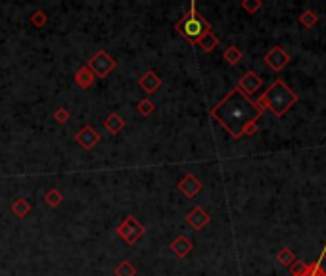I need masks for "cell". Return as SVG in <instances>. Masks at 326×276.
<instances>
[{
    "label": "cell",
    "instance_id": "cell-5",
    "mask_svg": "<svg viewBox=\"0 0 326 276\" xmlns=\"http://www.w3.org/2000/svg\"><path fill=\"white\" fill-rule=\"evenodd\" d=\"M115 59L111 58L108 52L104 50H100V52H96L92 58L89 59V63H87V67L90 69V73L94 75V77H98V79H106L109 73L115 69Z\"/></svg>",
    "mask_w": 326,
    "mask_h": 276
},
{
    "label": "cell",
    "instance_id": "cell-2",
    "mask_svg": "<svg viewBox=\"0 0 326 276\" xmlns=\"http://www.w3.org/2000/svg\"><path fill=\"white\" fill-rule=\"evenodd\" d=\"M297 102V96L296 92L292 90V88L288 87L284 81H274L271 87H269V90L259 98V106L261 108H267V110H271L274 115H284L294 104Z\"/></svg>",
    "mask_w": 326,
    "mask_h": 276
},
{
    "label": "cell",
    "instance_id": "cell-19",
    "mask_svg": "<svg viewBox=\"0 0 326 276\" xmlns=\"http://www.w3.org/2000/svg\"><path fill=\"white\" fill-rule=\"evenodd\" d=\"M276 261L284 265V267H290V265H294L296 263V255H294V251L292 249H288V247H284L280 253L276 255Z\"/></svg>",
    "mask_w": 326,
    "mask_h": 276
},
{
    "label": "cell",
    "instance_id": "cell-1",
    "mask_svg": "<svg viewBox=\"0 0 326 276\" xmlns=\"http://www.w3.org/2000/svg\"><path fill=\"white\" fill-rule=\"evenodd\" d=\"M263 113L259 104L250 100L240 88H232L221 102L211 110V117L224 127L232 138H242L244 134L255 132V123Z\"/></svg>",
    "mask_w": 326,
    "mask_h": 276
},
{
    "label": "cell",
    "instance_id": "cell-16",
    "mask_svg": "<svg viewBox=\"0 0 326 276\" xmlns=\"http://www.w3.org/2000/svg\"><path fill=\"white\" fill-rule=\"evenodd\" d=\"M217 44H219V39H217V37H215V35L209 31V33H206V35H204V39L198 43V46H202V48H204V52H211V50H213Z\"/></svg>",
    "mask_w": 326,
    "mask_h": 276
},
{
    "label": "cell",
    "instance_id": "cell-11",
    "mask_svg": "<svg viewBox=\"0 0 326 276\" xmlns=\"http://www.w3.org/2000/svg\"><path fill=\"white\" fill-rule=\"evenodd\" d=\"M238 88H240L246 96H248V94H253V92H257V90L261 88V79H259L253 71H248L242 79H240Z\"/></svg>",
    "mask_w": 326,
    "mask_h": 276
},
{
    "label": "cell",
    "instance_id": "cell-13",
    "mask_svg": "<svg viewBox=\"0 0 326 276\" xmlns=\"http://www.w3.org/2000/svg\"><path fill=\"white\" fill-rule=\"evenodd\" d=\"M94 79H96V77L90 73V69L87 67V65H85V67H81V69H77V73H75V83H77L81 88H85V90L92 87Z\"/></svg>",
    "mask_w": 326,
    "mask_h": 276
},
{
    "label": "cell",
    "instance_id": "cell-14",
    "mask_svg": "<svg viewBox=\"0 0 326 276\" xmlns=\"http://www.w3.org/2000/svg\"><path fill=\"white\" fill-rule=\"evenodd\" d=\"M104 127L111 132V134H117V132L125 127V119L119 115V113H111V115H108L104 119Z\"/></svg>",
    "mask_w": 326,
    "mask_h": 276
},
{
    "label": "cell",
    "instance_id": "cell-8",
    "mask_svg": "<svg viewBox=\"0 0 326 276\" xmlns=\"http://www.w3.org/2000/svg\"><path fill=\"white\" fill-rule=\"evenodd\" d=\"M138 87L142 88L148 94H156L158 88L162 87V77L156 71H146L140 79H138Z\"/></svg>",
    "mask_w": 326,
    "mask_h": 276
},
{
    "label": "cell",
    "instance_id": "cell-18",
    "mask_svg": "<svg viewBox=\"0 0 326 276\" xmlns=\"http://www.w3.org/2000/svg\"><path fill=\"white\" fill-rule=\"evenodd\" d=\"M222 58L226 59L228 63H238L240 59H242V50L238 48V46H228L226 50H224V54H222Z\"/></svg>",
    "mask_w": 326,
    "mask_h": 276
},
{
    "label": "cell",
    "instance_id": "cell-20",
    "mask_svg": "<svg viewBox=\"0 0 326 276\" xmlns=\"http://www.w3.org/2000/svg\"><path fill=\"white\" fill-rule=\"evenodd\" d=\"M45 200L50 207H58L63 202V196H61V192H58V190H50V192H46Z\"/></svg>",
    "mask_w": 326,
    "mask_h": 276
},
{
    "label": "cell",
    "instance_id": "cell-27",
    "mask_svg": "<svg viewBox=\"0 0 326 276\" xmlns=\"http://www.w3.org/2000/svg\"><path fill=\"white\" fill-rule=\"evenodd\" d=\"M325 257H326V253H325Z\"/></svg>",
    "mask_w": 326,
    "mask_h": 276
},
{
    "label": "cell",
    "instance_id": "cell-26",
    "mask_svg": "<svg viewBox=\"0 0 326 276\" xmlns=\"http://www.w3.org/2000/svg\"><path fill=\"white\" fill-rule=\"evenodd\" d=\"M299 276H326V275L323 273V269L319 267V263H317V265L307 267V269H305V275H299Z\"/></svg>",
    "mask_w": 326,
    "mask_h": 276
},
{
    "label": "cell",
    "instance_id": "cell-15",
    "mask_svg": "<svg viewBox=\"0 0 326 276\" xmlns=\"http://www.w3.org/2000/svg\"><path fill=\"white\" fill-rule=\"evenodd\" d=\"M12 211H14V215H17L19 219H23L29 215L31 205L27 204L25 198H17V200H14V204H12Z\"/></svg>",
    "mask_w": 326,
    "mask_h": 276
},
{
    "label": "cell",
    "instance_id": "cell-24",
    "mask_svg": "<svg viewBox=\"0 0 326 276\" xmlns=\"http://www.w3.org/2000/svg\"><path fill=\"white\" fill-rule=\"evenodd\" d=\"M69 117H71V113H69L65 108H58V110L54 111V121L59 123V125H65V123L69 121Z\"/></svg>",
    "mask_w": 326,
    "mask_h": 276
},
{
    "label": "cell",
    "instance_id": "cell-6",
    "mask_svg": "<svg viewBox=\"0 0 326 276\" xmlns=\"http://www.w3.org/2000/svg\"><path fill=\"white\" fill-rule=\"evenodd\" d=\"M75 140L79 142V146H81V148H85V150H92L94 146L100 142V134L94 131L90 125H87V127H83L81 131L77 132Z\"/></svg>",
    "mask_w": 326,
    "mask_h": 276
},
{
    "label": "cell",
    "instance_id": "cell-10",
    "mask_svg": "<svg viewBox=\"0 0 326 276\" xmlns=\"http://www.w3.org/2000/svg\"><path fill=\"white\" fill-rule=\"evenodd\" d=\"M178 190L186 196V198H194L200 190H202V182L196 178V174L192 173H188L180 182H178Z\"/></svg>",
    "mask_w": 326,
    "mask_h": 276
},
{
    "label": "cell",
    "instance_id": "cell-22",
    "mask_svg": "<svg viewBox=\"0 0 326 276\" xmlns=\"http://www.w3.org/2000/svg\"><path fill=\"white\" fill-rule=\"evenodd\" d=\"M317 19H319V15H315V12H311V10L303 12L301 17H299V21H301L303 27H313V25L317 23Z\"/></svg>",
    "mask_w": 326,
    "mask_h": 276
},
{
    "label": "cell",
    "instance_id": "cell-3",
    "mask_svg": "<svg viewBox=\"0 0 326 276\" xmlns=\"http://www.w3.org/2000/svg\"><path fill=\"white\" fill-rule=\"evenodd\" d=\"M175 29L186 39V41H190V43L198 44L202 39H204V35L209 33V23L202 17V15L196 12V4L190 2V10L186 12V15L178 21L177 25H175Z\"/></svg>",
    "mask_w": 326,
    "mask_h": 276
},
{
    "label": "cell",
    "instance_id": "cell-21",
    "mask_svg": "<svg viewBox=\"0 0 326 276\" xmlns=\"http://www.w3.org/2000/svg\"><path fill=\"white\" fill-rule=\"evenodd\" d=\"M46 21H48V15H46L43 10H37V12L31 14V23H33L35 27H45Z\"/></svg>",
    "mask_w": 326,
    "mask_h": 276
},
{
    "label": "cell",
    "instance_id": "cell-23",
    "mask_svg": "<svg viewBox=\"0 0 326 276\" xmlns=\"http://www.w3.org/2000/svg\"><path fill=\"white\" fill-rule=\"evenodd\" d=\"M136 110H138L140 115H150L156 110V106H154L152 100H140V102L136 104Z\"/></svg>",
    "mask_w": 326,
    "mask_h": 276
},
{
    "label": "cell",
    "instance_id": "cell-4",
    "mask_svg": "<svg viewBox=\"0 0 326 276\" xmlns=\"http://www.w3.org/2000/svg\"><path fill=\"white\" fill-rule=\"evenodd\" d=\"M115 230H117L119 238H121L123 242H127L129 246H134V244L146 234V228H144V226H142L133 215H127V217L123 219V221L117 224Z\"/></svg>",
    "mask_w": 326,
    "mask_h": 276
},
{
    "label": "cell",
    "instance_id": "cell-17",
    "mask_svg": "<svg viewBox=\"0 0 326 276\" xmlns=\"http://www.w3.org/2000/svg\"><path fill=\"white\" fill-rule=\"evenodd\" d=\"M115 276H136V269L131 261H121L115 267Z\"/></svg>",
    "mask_w": 326,
    "mask_h": 276
},
{
    "label": "cell",
    "instance_id": "cell-7",
    "mask_svg": "<svg viewBox=\"0 0 326 276\" xmlns=\"http://www.w3.org/2000/svg\"><path fill=\"white\" fill-rule=\"evenodd\" d=\"M265 61L269 63V67H272L274 71H280L284 69L286 65H288V61H290V56L282 50L280 46H274L271 52H269L267 56H265Z\"/></svg>",
    "mask_w": 326,
    "mask_h": 276
},
{
    "label": "cell",
    "instance_id": "cell-25",
    "mask_svg": "<svg viewBox=\"0 0 326 276\" xmlns=\"http://www.w3.org/2000/svg\"><path fill=\"white\" fill-rule=\"evenodd\" d=\"M242 8L248 10L250 14H253V12H257V10L261 8V2H257V0H244V2H242Z\"/></svg>",
    "mask_w": 326,
    "mask_h": 276
},
{
    "label": "cell",
    "instance_id": "cell-12",
    "mask_svg": "<svg viewBox=\"0 0 326 276\" xmlns=\"http://www.w3.org/2000/svg\"><path fill=\"white\" fill-rule=\"evenodd\" d=\"M194 244L186 238V236H177L175 240H173V244H171V251L177 255L178 259H182V257H186L190 251H192Z\"/></svg>",
    "mask_w": 326,
    "mask_h": 276
},
{
    "label": "cell",
    "instance_id": "cell-9",
    "mask_svg": "<svg viewBox=\"0 0 326 276\" xmlns=\"http://www.w3.org/2000/svg\"><path fill=\"white\" fill-rule=\"evenodd\" d=\"M186 222L192 226L194 230H202L209 222V213L204 207H194L192 211L186 215Z\"/></svg>",
    "mask_w": 326,
    "mask_h": 276
}]
</instances>
